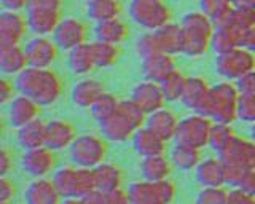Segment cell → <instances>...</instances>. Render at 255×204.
I'll return each instance as SVG.
<instances>
[{
	"label": "cell",
	"mask_w": 255,
	"mask_h": 204,
	"mask_svg": "<svg viewBox=\"0 0 255 204\" xmlns=\"http://www.w3.org/2000/svg\"><path fill=\"white\" fill-rule=\"evenodd\" d=\"M83 204H107L106 193L101 190H93L82 198Z\"/></svg>",
	"instance_id": "816d5d0a"
},
{
	"label": "cell",
	"mask_w": 255,
	"mask_h": 204,
	"mask_svg": "<svg viewBox=\"0 0 255 204\" xmlns=\"http://www.w3.org/2000/svg\"><path fill=\"white\" fill-rule=\"evenodd\" d=\"M29 29L22 11L2 10L0 13V45H19Z\"/></svg>",
	"instance_id": "9a60e30c"
},
{
	"label": "cell",
	"mask_w": 255,
	"mask_h": 204,
	"mask_svg": "<svg viewBox=\"0 0 255 204\" xmlns=\"http://www.w3.org/2000/svg\"><path fill=\"white\" fill-rule=\"evenodd\" d=\"M38 113H40V105L30 98L24 96V94H18L8 104V121H10V124L14 129H19L37 120Z\"/></svg>",
	"instance_id": "ffe728a7"
},
{
	"label": "cell",
	"mask_w": 255,
	"mask_h": 204,
	"mask_svg": "<svg viewBox=\"0 0 255 204\" xmlns=\"http://www.w3.org/2000/svg\"><path fill=\"white\" fill-rule=\"evenodd\" d=\"M18 88H16V83L10 82L8 78H2L0 82V102L5 104H10V102L18 96Z\"/></svg>",
	"instance_id": "ee69618b"
},
{
	"label": "cell",
	"mask_w": 255,
	"mask_h": 204,
	"mask_svg": "<svg viewBox=\"0 0 255 204\" xmlns=\"http://www.w3.org/2000/svg\"><path fill=\"white\" fill-rule=\"evenodd\" d=\"M120 102H122V101H120L117 96H114V94H110V93L106 91L98 101H96V104L90 108L91 115L94 116L96 121L101 123V121L110 118L112 115H115L118 112Z\"/></svg>",
	"instance_id": "d590c367"
},
{
	"label": "cell",
	"mask_w": 255,
	"mask_h": 204,
	"mask_svg": "<svg viewBox=\"0 0 255 204\" xmlns=\"http://www.w3.org/2000/svg\"><path fill=\"white\" fill-rule=\"evenodd\" d=\"M61 204H83L82 198H62Z\"/></svg>",
	"instance_id": "db71d44e"
},
{
	"label": "cell",
	"mask_w": 255,
	"mask_h": 204,
	"mask_svg": "<svg viewBox=\"0 0 255 204\" xmlns=\"http://www.w3.org/2000/svg\"><path fill=\"white\" fill-rule=\"evenodd\" d=\"M128 195L131 204H164L156 182H150L145 179L135 180L128 185Z\"/></svg>",
	"instance_id": "1f68e13d"
},
{
	"label": "cell",
	"mask_w": 255,
	"mask_h": 204,
	"mask_svg": "<svg viewBox=\"0 0 255 204\" xmlns=\"http://www.w3.org/2000/svg\"><path fill=\"white\" fill-rule=\"evenodd\" d=\"M51 37L59 46V50L70 51L88 42V29L77 18H62Z\"/></svg>",
	"instance_id": "7c38bea8"
},
{
	"label": "cell",
	"mask_w": 255,
	"mask_h": 204,
	"mask_svg": "<svg viewBox=\"0 0 255 204\" xmlns=\"http://www.w3.org/2000/svg\"><path fill=\"white\" fill-rule=\"evenodd\" d=\"M227 204H255V196L243 192L241 188H233L231 192H228Z\"/></svg>",
	"instance_id": "7dc6e473"
},
{
	"label": "cell",
	"mask_w": 255,
	"mask_h": 204,
	"mask_svg": "<svg viewBox=\"0 0 255 204\" xmlns=\"http://www.w3.org/2000/svg\"><path fill=\"white\" fill-rule=\"evenodd\" d=\"M93 50H94V59L96 66L99 69H109L115 66L120 59V48L118 45H110L104 42H93Z\"/></svg>",
	"instance_id": "74e56055"
},
{
	"label": "cell",
	"mask_w": 255,
	"mask_h": 204,
	"mask_svg": "<svg viewBox=\"0 0 255 204\" xmlns=\"http://www.w3.org/2000/svg\"><path fill=\"white\" fill-rule=\"evenodd\" d=\"M67 64H69V69L72 70V74L80 75V77L90 75L93 70L98 67L94 59L93 42L91 43L86 42L83 45L77 46V48L70 50L67 56Z\"/></svg>",
	"instance_id": "83f0119b"
},
{
	"label": "cell",
	"mask_w": 255,
	"mask_h": 204,
	"mask_svg": "<svg viewBox=\"0 0 255 204\" xmlns=\"http://www.w3.org/2000/svg\"><path fill=\"white\" fill-rule=\"evenodd\" d=\"M85 2H90V0H85Z\"/></svg>",
	"instance_id": "6f0895ef"
},
{
	"label": "cell",
	"mask_w": 255,
	"mask_h": 204,
	"mask_svg": "<svg viewBox=\"0 0 255 204\" xmlns=\"http://www.w3.org/2000/svg\"><path fill=\"white\" fill-rule=\"evenodd\" d=\"M238 91L241 94H255V70L238 78Z\"/></svg>",
	"instance_id": "bcb514c9"
},
{
	"label": "cell",
	"mask_w": 255,
	"mask_h": 204,
	"mask_svg": "<svg viewBox=\"0 0 255 204\" xmlns=\"http://www.w3.org/2000/svg\"><path fill=\"white\" fill-rule=\"evenodd\" d=\"M13 169V153L8 148L0 150V176H8Z\"/></svg>",
	"instance_id": "f907efd6"
},
{
	"label": "cell",
	"mask_w": 255,
	"mask_h": 204,
	"mask_svg": "<svg viewBox=\"0 0 255 204\" xmlns=\"http://www.w3.org/2000/svg\"><path fill=\"white\" fill-rule=\"evenodd\" d=\"M238 88L230 83H220L214 86V88H211L209 98H207L203 110L199 113L215 120V123L230 124L238 115Z\"/></svg>",
	"instance_id": "277c9868"
},
{
	"label": "cell",
	"mask_w": 255,
	"mask_h": 204,
	"mask_svg": "<svg viewBox=\"0 0 255 204\" xmlns=\"http://www.w3.org/2000/svg\"><path fill=\"white\" fill-rule=\"evenodd\" d=\"M129 99L135 102L147 115L163 108L164 102H167L161 85L151 80H142L137 85H134Z\"/></svg>",
	"instance_id": "4fadbf2b"
},
{
	"label": "cell",
	"mask_w": 255,
	"mask_h": 204,
	"mask_svg": "<svg viewBox=\"0 0 255 204\" xmlns=\"http://www.w3.org/2000/svg\"><path fill=\"white\" fill-rule=\"evenodd\" d=\"M214 121L203 113H193L179 121V128L175 132V144L190 145L195 148H203L211 142Z\"/></svg>",
	"instance_id": "52a82bcc"
},
{
	"label": "cell",
	"mask_w": 255,
	"mask_h": 204,
	"mask_svg": "<svg viewBox=\"0 0 255 204\" xmlns=\"http://www.w3.org/2000/svg\"><path fill=\"white\" fill-rule=\"evenodd\" d=\"M93 174H94L96 190H101L104 193L120 188L123 184V171L115 163H109V161L101 163L99 166L93 168Z\"/></svg>",
	"instance_id": "f546056e"
},
{
	"label": "cell",
	"mask_w": 255,
	"mask_h": 204,
	"mask_svg": "<svg viewBox=\"0 0 255 204\" xmlns=\"http://www.w3.org/2000/svg\"><path fill=\"white\" fill-rule=\"evenodd\" d=\"M179 118L172 110L169 108H159V110L150 113L147 116V121H145V126H148L153 132L159 137H163L166 142L167 140H174L175 137V132H177L179 128Z\"/></svg>",
	"instance_id": "cb8c5ba5"
},
{
	"label": "cell",
	"mask_w": 255,
	"mask_h": 204,
	"mask_svg": "<svg viewBox=\"0 0 255 204\" xmlns=\"http://www.w3.org/2000/svg\"><path fill=\"white\" fill-rule=\"evenodd\" d=\"M254 56L243 48H230L220 51L215 59V69L225 78H241L244 74L254 70Z\"/></svg>",
	"instance_id": "9c48e42d"
},
{
	"label": "cell",
	"mask_w": 255,
	"mask_h": 204,
	"mask_svg": "<svg viewBox=\"0 0 255 204\" xmlns=\"http://www.w3.org/2000/svg\"><path fill=\"white\" fill-rule=\"evenodd\" d=\"M132 148L140 158L164 155L166 140L163 137H159L156 132H153L148 126H142L135 131V134L132 137Z\"/></svg>",
	"instance_id": "7402d4cb"
},
{
	"label": "cell",
	"mask_w": 255,
	"mask_h": 204,
	"mask_svg": "<svg viewBox=\"0 0 255 204\" xmlns=\"http://www.w3.org/2000/svg\"><path fill=\"white\" fill-rule=\"evenodd\" d=\"M235 137H236L235 132L231 131L228 123H214L209 145L214 148L215 152L222 155L231 145V142L235 140Z\"/></svg>",
	"instance_id": "f35d334b"
},
{
	"label": "cell",
	"mask_w": 255,
	"mask_h": 204,
	"mask_svg": "<svg viewBox=\"0 0 255 204\" xmlns=\"http://www.w3.org/2000/svg\"><path fill=\"white\" fill-rule=\"evenodd\" d=\"M223 163L228 166H238L244 169L255 168V145L247 142L246 139H238L231 142V145L220 155Z\"/></svg>",
	"instance_id": "44dd1931"
},
{
	"label": "cell",
	"mask_w": 255,
	"mask_h": 204,
	"mask_svg": "<svg viewBox=\"0 0 255 204\" xmlns=\"http://www.w3.org/2000/svg\"><path fill=\"white\" fill-rule=\"evenodd\" d=\"M139 171L142 174V179L150 180V182H159V180L169 179L172 171V163L164 155L147 156V158L140 160Z\"/></svg>",
	"instance_id": "4dcf8cb0"
},
{
	"label": "cell",
	"mask_w": 255,
	"mask_h": 204,
	"mask_svg": "<svg viewBox=\"0 0 255 204\" xmlns=\"http://www.w3.org/2000/svg\"><path fill=\"white\" fill-rule=\"evenodd\" d=\"M14 83L19 94L35 101L40 107L56 104L64 90L61 77L51 69L27 67L16 77Z\"/></svg>",
	"instance_id": "6da1fadb"
},
{
	"label": "cell",
	"mask_w": 255,
	"mask_h": 204,
	"mask_svg": "<svg viewBox=\"0 0 255 204\" xmlns=\"http://www.w3.org/2000/svg\"><path fill=\"white\" fill-rule=\"evenodd\" d=\"M85 11L86 16L98 24V22L120 18L122 3H120V0H90V2H86Z\"/></svg>",
	"instance_id": "836d02e7"
},
{
	"label": "cell",
	"mask_w": 255,
	"mask_h": 204,
	"mask_svg": "<svg viewBox=\"0 0 255 204\" xmlns=\"http://www.w3.org/2000/svg\"><path fill=\"white\" fill-rule=\"evenodd\" d=\"M51 179L62 198H83L85 195L96 190L93 169L78 168L75 164L56 169Z\"/></svg>",
	"instance_id": "5b68a950"
},
{
	"label": "cell",
	"mask_w": 255,
	"mask_h": 204,
	"mask_svg": "<svg viewBox=\"0 0 255 204\" xmlns=\"http://www.w3.org/2000/svg\"><path fill=\"white\" fill-rule=\"evenodd\" d=\"M27 67L26 51L21 45H0V70L5 77H18Z\"/></svg>",
	"instance_id": "d4e9b609"
},
{
	"label": "cell",
	"mask_w": 255,
	"mask_h": 204,
	"mask_svg": "<svg viewBox=\"0 0 255 204\" xmlns=\"http://www.w3.org/2000/svg\"><path fill=\"white\" fill-rule=\"evenodd\" d=\"M235 188H241L243 192L255 196V168L247 169L244 172V176L241 177V180H239L238 187H235Z\"/></svg>",
	"instance_id": "c3c4849f"
},
{
	"label": "cell",
	"mask_w": 255,
	"mask_h": 204,
	"mask_svg": "<svg viewBox=\"0 0 255 204\" xmlns=\"http://www.w3.org/2000/svg\"><path fill=\"white\" fill-rule=\"evenodd\" d=\"M99 129H101V136L106 140H109V142L125 144L128 140H132L135 131L139 128H135V124L118 108V112L115 115H112L110 118L99 123Z\"/></svg>",
	"instance_id": "5bb4252c"
},
{
	"label": "cell",
	"mask_w": 255,
	"mask_h": 204,
	"mask_svg": "<svg viewBox=\"0 0 255 204\" xmlns=\"http://www.w3.org/2000/svg\"><path fill=\"white\" fill-rule=\"evenodd\" d=\"M56 163H58V158H56L54 150L46 145L32 148V150H24L21 158L22 171L34 179L46 177L50 172L54 171Z\"/></svg>",
	"instance_id": "8fae6325"
},
{
	"label": "cell",
	"mask_w": 255,
	"mask_h": 204,
	"mask_svg": "<svg viewBox=\"0 0 255 204\" xmlns=\"http://www.w3.org/2000/svg\"><path fill=\"white\" fill-rule=\"evenodd\" d=\"M183 46V30L180 24L167 22L166 26L156 30H145V34L139 37L137 51L142 56H148L153 53H182Z\"/></svg>",
	"instance_id": "3957f363"
},
{
	"label": "cell",
	"mask_w": 255,
	"mask_h": 204,
	"mask_svg": "<svg viewBox=\"0 0 255 204\" xmlns=\"http://www.w3.org/2000/svg\"><path fill=\"white\" fill-rule=\"evenodd\" d=\"M77 136L75 126L67 120L54 118L46 121V147L54 152L69 150Z\"/></svg>",
	"instance_id": "2e32d148"
},
{
	"label": "cell",
	"mask_w": 255,
	"mask_h": 204,
	"mask_svg": "<svg viewBox=\"0 0 255 204\" xmlns=\"http://www.w3.org/2000/svg\"><path fill=\"white\" fill-rule=\"evenodd\" d=\"M18 144L24 150H32L46 145V121L34 120L32 123L26 124L18 129Z\"/></svg>",
	"instance_id": "d6a6232c"
},
{
	"label": "cell",
	"mask_w": 255,
	"mask_h": 204,
	"mask_svg": "<svg viewBox=\"0 0 255 204\" xmlns=\"http://www.w3.org/2000/svg\"><path fill=\"white\" fill-rule=\"evenodd\" d=\"M26 10H48L62 11V0H29Z\"/></svg>",
	"instance_id": "7bdbcfd3"
},
{
	"label": "cell",
	"mask_w": 255,
	"mask_h": 204,
	"mask_svg": "<svg viewBox=\"0 0 255 204\" xmlns=\"http://www.w3.org/2000/svg\"><path fill=\"white\" fill-rule=\"evenodd\" d=\"M187 78L188 77H185L182 72H179V70H175V72H172L169 77L164 78V80L159 83L167 102L182 101L183 91H185V85H187Z\"/></svg>",
	"instance_id": "8d00e7d4"
},
{
	"label": "cell",
	"mask_w": 255,
	"mask_h": 204,
	"mask_svg": "<svg viewBox=\"0 0 255 204\" xmlns=\"http://www.w3.org/2000/svg\"><path fill=\"white\" fill-rule=\"evenodd\" d=\"M106 200H107V204H131L128 190H125V188H122V187L107 192Z\"/></svg>",
	"instance_id": "681fc988"
},
{
	"label": "cell",
	"mask_w": 255,
	"mask_h": 204,
	"mask_svg": "<svg viewBox=\"0 0 255 204\" xmlns=\"http://www.w3.org/2000/svg\"><path fill=\"white\" fill-rule=\"evenodd\" d=\"M16 195V185L8 176L0 177V201H13Z\"/></svg>",
	"instance_id": "f6af8a7d"
},
{
	"label": "cell",
	"mask_w": 255,
	"mask_h": 204,
	"mask_svg": "<svg viewBox=\"0 0 255 204\" xmlns=\"http://www.w3.org/2000/svg\"><path fill=\"white\" fill-rule=\"evenodd\" d=\"M29 67L37 69H51L53 62L58 58L59 46L56 45L53 37L35 35L24 46Z\"/></svg>",
	"instance_id": "30bf717a"
},
{
	"label": "cell",
	"mask_w": 255,
	"mask_h": 204,
	"mask_svg": "<svg viewBox=\"0 0 255 204\" xmlns=\"http://www.w3.org/2000/svg\"><path fill=\"white\" fill-rule=\"evenodd\" d=\"M129 16L143 30H156L171 22V10L163 0H131Z\"/></svg>",
	"instance_id": "ba28073f"
},
{
	"label": "cell",
	"mask_w": 255,
	"mask_h": 204,
	"mask_svg": "<svg viewBox=\"0 0 255 204\" xmlns=\"http://www.w3.org/2000/svg\"><path fill=\"white\" fill-rule=\"evenodd\" d=\"M183 30L182 54L188 58H199L209 50L214 40V21L203 11H190L182 18Z\"/></svg>",
	"instance_id": "7a4b0ae2"
},
{
	"label": "cell",
	"mask_w": 255,
	"mask_h": 204,
	"mask_svg": "<svg viewBox=\"0 0 255 204\" xmlns=\"http://www.w3.org/2000/svg\"><path fill=\"white\" fill-rule=\"evenodd\" d=\"M238 115L244 120H255V94H241L238 102Z\"/></svg>",
	"instance_id": "b9f144b4"
},
{
	"label": "cell",
	"mask_w": 255,
	"mask_h": 204,
	"mask_svg": "<svg viewBox=\"0 0 255 204\" xmlns=\"http://www.w3.org/2000/svg\"><path fill=\"white\" fill-rule=\"evenodd\" d=\"M0 204H13V201H0Z\"/></svg>",
	"instance_id": "11a10c76"
},
{
	"label": "cell",
	"mask_w": 255,
	"mask_h": 204,
	"mask_svg": "<svg viewBox=\"0 0 255 204\" xmlns=\"http://www.w3.org/2000/svg\"><path fill=\"white\" fill-rule=\"evenodd\" d=\"M201 11L206 13L212 21L225 24V19L230 16L227 10V0H201Z\"/></svg>",
	"instance_id": "ab89813d"
},
{
	"label": "cell",
	"mask_w": 255,
	"mask_h": 204,
	"mask_svg": "<svg viewBox=\"0 0 255 204\" xmlns=\"http://www.w3.org/2000/svg\"><path fill=\"white\" fill-rule=\"evenodd\" d=\"M174 54L169 53H153L142 58V74L145 80L161 83L164 78L175 72Z\"/></svg>",
	"instance_id": "ac0fdd59"
},
{
	"label": "cell",
	"mask_w": 255,
	"mask_h": 204,
	"mask_svg": "<svg viewBox=\"0 0 255 204\" xmlns=\"http://www.w3.org/2000/svg\"><path fill=\"white\" fill-rule=\"evenodd\" d=\"M107 140L98 134H82L77 136L74 144L69 148V156L72 164L78 168L93 169L106 161Z\"/></svg>",
	"instance_id": "8992f818"
},
{
	"label": "cell",
	"mask_w": 255,
	"mask_h": 204,
	"mask_svg": "<svg viewBox=\"0 0 255 204\" xmlns=\"http://www.w3.org/2000/svg\"><path fill=\"white\" fill-rule=\"evenodd\" d=\"M201 161H203L201 148H195V147L182 145V144H175L172 147L171 163H172V166L177 168L179 171H183V172L195 171Z\"/></svg>",
	"instance_id": "e575fe53"
},
{
	"label": "cell",
	"mask_w": 255,
	"mask_h": 204,
	"mask_svg": "<svg viewBox=\"0 0 255 204\" xmlns=\"http://www.w3.org/2000/svg\"><path fill=\"white\" fill-rule=\"evenodd\" d=\"M29 0H0L3 10H13V11H24L27 8Z\"/></svg>",
	"instance_id": "f5cc1de1"
},
{
	"label": "cell",
	"mask_w": 255,
	"mask_h": 204,
	"mask_svg": "<svg viewBox=\"0 0 255 204\" xmlns=\"http://www.w3.org/2000/svg\"><path fill=\"white\" fill-rule=\"evenodd\" d=\"M228 192L222 187H203L196 195L195 204H227Z\"/></svg>",
	"instance_id": "60d3db41"
},
{
	"label": "cell",
	"mask_w": 255,
	"mask_h": 204,
	"mask_svg": "<svg viewBox=\"0 0 255 204\" xmlns=\"http://www.w3.org/2000/svg\"><path fill=\"white\" fill-rule=\"evenodd\" d=\"M129 37V27L120 18L98 22L94 26V40L110 45H122Z\"/></svg>",
	"instance_id": "4316f807"
},
{
	"label": "cell",
	"mask_w": 255,
	"mask_h": 204,
	"mask_svg": "<svg viewBox=\"0 0 255 204\" xmlns=\"http://www.w3.org/2000/svg\"><path fill=\"white\" fill-rule=\"evenodd\" d=\"M254 137H255V126H254Z\"/></svg>",
	"instance_id": "9f6ffc18"
},
{
	"label": "cell",
	"mask_w": 255,
	"mask_h": 204,
	"mask_svg": "<svg viewBox=\"0 0 255 204\" xmlns=\"http://www.w3.org/2000/svg\"><path fill=\"white\" fill-rule=\"evenodd\" d=\"M196 180L201 187H223L227 184V166L222 158H206L195 169Z\"/></svg>",
	"instance_id": "603a6c76"
},
{
	"label": "cell",
	"mask_w": 255,
	"mask_h": 204,
	"mask_svg": "<svg viewBox=\"0 0 255 204\" xmlns=\"http://www.w3.org/2000/svg\"><path fill=\"white\" fill-rule=\"evenodd\" d=\"M211 94V86L201 77H188L185 91L182 96V104L195 112H201L207 98Z\"/></svg>",
	"instance_id": "484cf974"
},
{
	"label": "cell",
	"mask_w": 255,
	"mask_h": 204,
	"mask_svg": "<svg viewBox=\"0 0 255 204\" xmlns=\"http://www.w3.org/2000/svg\"><path fill=\"white\" fill-rule=\"evenodd\" d=\"M26 204H61L62 195L53 179L40 177L34 179L24 192Z\"/></svg>",
	"instance_id": "e0dca14e"
},
{
	"label": "cell",
	"mask_w": 255,
	"mask_h": 204,
	"mask_svg": "<svg viewBox=\"0 0 255 204\" xmlns=\"http://www.w3.org/2000/svg\"><path fill=\"white\" fill-rule=\"evenodd\" d=\"M104 93H106V88H104V85L99 80L91 77H85L74 85L70 93V99L77 108L90 110Z\"/></svg>",
	"instance_id": "d6986e66"
},
{
	"label": "cell",
	"mask_w": 255,
	"mask_h": 204,
	"mask_svg": "<svg viewBox=\"0 0 255 204\" xmlns=\"http://www.w3.org/2000/svg\"><path fill=\"white\" fill-rule=\"evenodd\" d=\"M26 18L29 29L35 35H53L56 27L61 22L59 11H48V10H26Z\"/></svg>",
	"instance_id": "f1b7e54d"
}]
</instances>
